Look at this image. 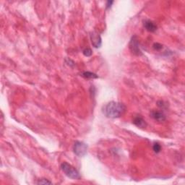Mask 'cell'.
<instances>
[{
  "label": "cell",
  "mask_w": 185,
  "mask_h": 185,
  "mask_svg": "<svg viewBox=\"0 0 185 185\" xmlns=\"http://www.w3.org/2000/svg\"><path fill=\"white\" fill-rule=\"evenodd\" d=\"M103 114L108 118H119L126 111V107L122 103L111 101L106 104L102 109Z\"/></svg>",
  "instance_id": "6da1fadb"
},
{
  "label": "cell",
  "mask_w": 185,
  "mask_h": 185,
  "mask_svg": "<svg viewBox=\"0 0 185 185\" xmlns=\"http://www.w3.org/2000/svg\"><path fill=\"white\" fill-rule=\"evenodd\" d=\"M61 168H62L63 172L65 173V175L69 178H70V179H78L80 178V175L78 171L70 164L67 163V162H64V163L62 164Z\"/></svg>",
  "instance_id": "7a4b0ae2"
},
{
  "label": "cell",
  "mask_w": 185,
  "mask_h": 185,
  "mask_svg": "<svg viewBox=\"0 0 185 185\" xmlns=\"http://www.w3.org/2000/svg\"><path fill=\"white\" fill-rule=\"evenodd\" d=\"M73 151L79 157H83L87 153L88 145L83 142L77 141L73 146Z\"/></svg>",
  "instance_id": "3957f363"
},
{
  "label": "cell",
  "mask_w": 185,
  "mask_h": 185,
  "mask_svg": "<svg viewBox=\"0 0 185 185\" xmlns=\"http://www.w3.org/2000/svg\"><path fill=\"white\" fill-rule=\"evenodd\" d=\"M130 49L132 52L135 55H142V51L140 49V46L138 40L137 39L136 36L132 38L130 43Z\"/></svg>",
  "instance_id": "277c9868"
},
{
  "label": "cell",
  "mask_w": 185,
  "mask_h": 185,
  "mask_svg": "<svg viewBox=\"0 0 185 185\" xmlns=\"http://www.w3.org/2000/svg\"><path fill=\"white\" fill-rule=\"evenodd\" d=\"M91 36V43L95 48H100L102 44V40H101V38L100 35L96 32H92L90 35Z\"/></svg>",
  "instance_id": "5b68a950"
},
{
  "label": "cell",
  "mask_w": 185,
  "mask_h": 185,
  "mask_svg": "<svg viewBox=\"0 0 185 185\" xmlns=\"http://www.w3.org/2000/svg\"><path fill=\"white\" fill-rule=\"evenodd\" d=\"M150 116L154 120L159 121V122H163L166 119V115L163 111H157V110H153L151 111Z\"/></svg>",
  "instance_id": "8992f818"
},
{
  "label": "cell",
  "mask_w": 185,
  "mask_h": 185,
  "mask_svg": "<svg viewBox=\"0 0 185 185\" xmlns=\"http://www.w3.org/2000/svg\"><path fill=\"white\" fill-rule=\"evenodd\" d=\"M133 123L135 125H136L137 127L140 128H145L147 126V123L145 121L143 117L141 116H135L133 119Z\"/></svg>",
  "instance_id": "52a82bcc"
},
{
  "label": "cell",
  "mask_w": 185,
  "mask_h": 185,
  "mask_svg": "<svg viewBox=\"0 0 185 185\" xmlns=\"http://www.w3.org/2000/svg\"><path fill=\"white\" fill-rule=\"evenodd\" d=\"M144 27L149 32H155L157 30V26L151 20H145L144 22Z\"/></svg>",
  "instance_id": "ba28073f"
},
{
  "label": "cell",
  "mask_w": 185,
  "mask_h": 185,
  "mask_svg": "<svg viewBox=\"0 0 185 185\" xmlns=\"http://www.w3.org/2000/svg\"><path fill=\"white\" fill-rule=\"evenodd\" d=\"M82 76L86 79H96L98 78L96 74L93 73L91 72H84L82 73Z\"/></svg>",
  "instance_id": "9c48e42d"
},
{
  "label": "cell",
  "mask_w": 185,
  "mask_h": 185,
  "mask_svg": "<svg viewBox=\"0 0 185 185\" xmlns=\"http://www.w3.org/2000/svg\"><path fill=\"white\" fill-rule=\"evenodd\" d=\"M153 150H154L155 153H160V151L161 150V146L159 143H155L154 144H153Z\"/></svg>",
  "instance_id": "30bf717a"
},
{
  "label": "cell",
  "mask_w": 185,
  "mask_h": 185,
  "mask_svg": "<svg viewBox=\"0 0 185 185\" xmlns=\"http://www.w3.org/2000/svg\"><path fill=\"white\" fill-rule=\"evenodd\" d=\"M38 184H51V182L46 179H40L37 182Z\"/></svg>",
  "instance_id": "8fae6325"
},
{
  "label": "cell",
  "mask_w": 185,
  "mask_h": 185,
  "mask_svg": "<svg viewBox=\"0 0 185 185\" xmlns=\"http://www.w3.org/2000/svg\"><path fill=\"white\" fill-rule=\"evenodd\" d=\"M83 53L85 56H91L92 55V50L89 48H86L83 50Z\"/></svg>",
  "instance_id": "7c38bea8"
},
{
  "label": "cell",
  "mask_w": 185,
  "mask_h": 185,
  "mask_svg": "<svg viewBox=\"0 0 185 185\" xmlns=\"http://www.w3.org/2000/svg\"><path fill=\"white\" fill-rule=\"evenodd\" d=\"M163 48V46H162L161 44H159V43H156V44H153V49H155V50L159 51V50H161V49Z\"/></svg>",
  "instance_id": "4fadbf2b"
},
{
  "label": "cell",
  "mask_w": 185,
  "mask_h": 185,
  "mask_svg": "<svg viewBox=\"0 0 185 185\" xmlns=\"http://www.w3.org/2000/svg\"><path fill=\"white\" fill-rule=\"evenodd\" d=\"M114 3V2L113 1H109V2H107V8H109V7H111V4Z\"/></svg>",
  "instance_id": "5bb4252c"
}]
</instances>
